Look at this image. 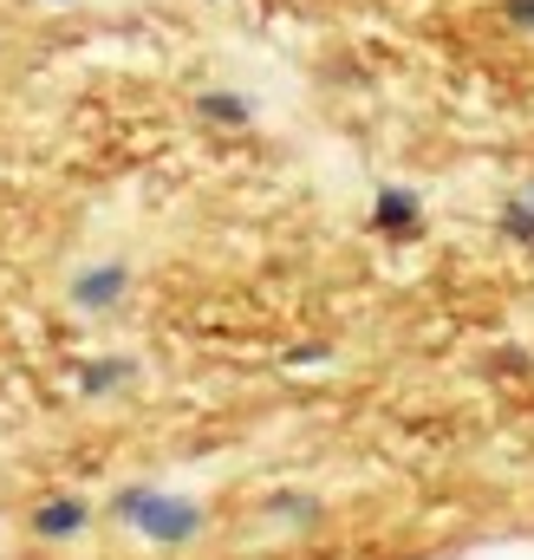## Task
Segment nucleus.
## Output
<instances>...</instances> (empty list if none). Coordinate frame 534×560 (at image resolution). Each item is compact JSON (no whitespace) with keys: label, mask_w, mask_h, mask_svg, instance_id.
I'll return each instance as SVG.
<instances>
[{"label":"nucleus","mask_w":534,"mask_h":560,"mask_svg":"<svg viewBox=\"0 0 534 560\" xmlns=\"http://www.w3.org/2000/svg\"><path fill=\"white\" fill-rule=\"evenodd\" d=\"M125 293H131V268L125 261H85L79 275L66 280V300L79 313H118Z\"/></svg>","instance_id":"obj_2"},{"label":"nucleus","mask_w":534,"mask_h":560,"mask_svg":"<svg viewBox=\"0 0 534 560\" xmlns=\"http://www.w3.org/2000/svg\"><path fill=\"white\" fill-rule=\"evenodd\" d=\"M26 528H33V541H79L85 528H92V502L85 495H46V502H33V515H26Z\"/></svg>","instance_id":"obj_3"},{"label":"nucleus","mask_w":534,"mask_h":560,"mask_svg":"<svg viewBox=\"0 0 534 560\" xmlns=\"http://www.w3.org/2000/svg\"><path fill=\"white\" fill-rule=\"evenodd\" d=\"M196 118L202 125H222V131H242V125H255V98H242L229 85H202L196 92Z\"/></svg>","instance_id":"obj_5"},{"label":"nucleus","mask_w":534,"mask_h":560,"mask_svg":"<svg viewBox=\"0 0 534 560\" xmlns=\"http://www.w3.org/2000/svg\"><path fill=\"white\" fill-rule=\"evenodd\" d=\"M267 515H280V522H313L320 509H313V495H274Z\"/></svg>","instance_id":"obj_8"},{"label":"nucleus","mask_w":534,"mask_h":560,"mask_svg":"<svg viewBox=\"0 0 534 560\" xmlns=\"http://www.w3.org/2000/svg\"><path fill=\"white\" fill-rule=\"evenodd\" d=\"M496 229L515 242V248H534V183H522L509 202H502V215H496Z\"/></svg>","instance_id":"obj_7"},{"label":"nucleus","mask_w":534,"mask_h":560,"mask_svg":"<svg viewBox=\"0 0 534 560\" xmlns=\"http://www.w3.org/2000/svg\"><path fill=\"white\" fill-rule=\"evenodd\" d=\"M112 515L131 528L137 541H150V548H189V541H202V522H209L196 495H176V489H156V482L118 489Z\"/></svg>","instance_id":"obj_1"},{"label":"nucleus","mask_w":534,"mask_h":560,"mask_svg":"<svg viewBox=\"0 0 534 560\" xmlns=\"http://www.w3.org/2000/svg\"><path fill=\"white\" fill-rule=\"evenodd\" d=\"M39 7H72V0H39Z\"/></svg>","instance_id":"obj_10"},{"label":"nucleus","mask_w":534,"mask_h":560,"mask_svg":"<svg viewBox=\"0 0 534 560\" xmlns=\"http://www.w3.org/2000/svg\"><path fill=\"white\" fill-rule=\"evenodd\" d=\"M137 378V359H85L79 365V398H112Z\"/></svg>","instance_id":"obj_6"},{"label":"nucleus","mask_w":534,"mask_h":560,"mask_svg":"<svg viewBox=\"0 0 534 560\" xmlns=\"http://www.w3.org/2000/svg\"><path fill=\"white\" fill-rule=\"evenodd\" d=\"M372 229H379L385 242H417V235H423V196H417L410 183H385V189L372 196Z\"/></svg>","instance_id":"obj_4"},{"label":"nucleus","mask_w":534,"mask_h":560,"mask_svg":"<svg viewBox=\"0 0 534 560\" xmlns=\"http://www.w3.org/2000/svg\"><path fill=\"white\" fill-rule=\"evenodd\" d=\"M502 20H509L515 33H529V39H534V0H502Z\"/></svg>","instance_id":"obj_9"}]
</instances>
